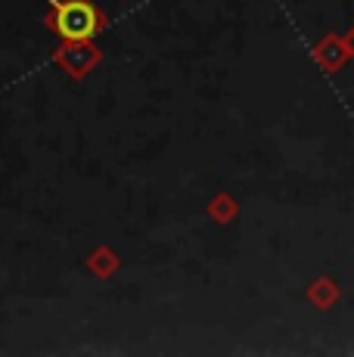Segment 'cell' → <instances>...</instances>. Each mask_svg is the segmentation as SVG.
Wrapping results in <instances>:
<instances>
[{"mask_svg":"<svg viewBox=\"0 0 354 357\" xmlns=\"http://www.w3.org/2000/svg\"><path fill=\"white\" fill-rule=\"evenodd\" d=\"M50 22L59 31V38H66L69 44H78V40H87L97 31L100 16L87 0H53Z\"/></svg>","mask_w":354,"mask_h":357,"instance_id":"1","label":"cell"}]
</instances>
